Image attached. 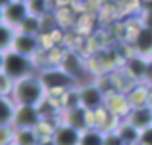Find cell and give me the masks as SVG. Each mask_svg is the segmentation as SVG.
<instances>
[{"mask_svg": "<svg viewBox=\"0 0 152 145\" xmlns=\"http://www.w3.org/2000/svg\"><path fill=\"white\" fill-rule=\"evenodd\" d=\"M11 97L16 100V104L39 106L48 97V92H47L39 74H32V75H27V77L16 81L15 92H13Z\"/></svg>", "mask_w": 152, "mask_h": 145, "instance_id": "6da1fadb", "label": "cell"}, {"mask_svg": "<svg viewBox=\"0 0 152 145\" xmlns=\"http://www.w3.org/2000/svg\"><path fill=\"white\" fill-rule=\"evenodd\" d=\"M0 72L7 74L15 81H20V79H23L27 75L38 74L34 57H27V56L18 54L15 50L2 52V64H0Z\"/></svg>", "mask_w": 152, "mask_h": 145, "instance_id": "7a4b0ae2", "label": "cell"}, {"mask_svg": "<svg viewBox=\"0 0 152 145\" xmlns=\"http://www.w3.org/2000/svg\"><path fill=\"white\" fill-rule=\"evenodd\" d=\"M48 95H61L63 92L77 86V81H75L72 75H68L66 72L61 66H52V68H43L38 72Z\"/></svg>", "mask_w": 152, "mask_h": 145, "instance_id": "3957f363", "label": "cell"}, {"mask_svg": "<svg viewBox=\"0 0 152 145\" xmlns=\"http://www.w3.org/2000/svg\"><path fill=\"white\" fill-rule=\"evenodd\" d=\"M79 93H81V106L86 108L90 113H95V111L104 109L107 93L104 92V88L99 83L90 81V83L79 84Z\"/></svg>", "mask_w": 152, "mask_h": 145, "instance_id": "277c9868", "label": "cell"}, {"mask_svg": "<svg viewBox=\"0 0 152 145\" xmlns=\"http://www.w3.org/2000/svg\"><path fill=\"white\" fill-rule=\"evenodd\" d=\"M41 122H43V116H41V111H39L38 106L18 104V109H16V115H15V122H13V125L16 129H22V127L36 129Z\"/></svg>", "mask_w": 152, "mask_h": 145, "instance_id": "5b68a950", "label": "cell"}, {"mask_svg": "<svg viewBox=\"0 0 152 145\" xmlns=\"http://www.w3.org/2000/svg\"><path fill=\"white\" fill-rule=\"evenodd\" d=\"M147 66H148V59L140 56V54H132L125 59L124 63V74L127 79H131L134 84L138 83H145L147 77Z\"/></svg>", "mask_w": 152, "mask_h": 145, "instance_id": "8992f818", "label": "cell"}, {"mask_svg": "<svg viewBox=\"0 0 152 145\" xmlns=\"http://www.w3.org/2000/svg\"><path fill=\"white\" fill-rule=\"evenodd\" d=\"M31 15L29 11V4L20 2V0H13V2L2 6V23L13 25V27H20L22 22Z\"/></svg>", "mask_w": 152, "mask_h": 145, "instance_id": "52a82bcc", "label": "cell"}, {"mask_svg": "<svg viewBox=\"0 0 152 145\" xmlns=\"http://www.w3.org/2000/svg\"><path fill=\"white\" fill-rule=\"evenodd\" d=\"M91 118H93V115L83 106L63 111V115H61V122H66V124H70L72 127L79 129V131H86L88 127H93Z\"/></svg>", "mask_w": 152, "mask_h": 145, "instance_id": "ba28073f", "label": "cell"}, {"mask_svg": "<svg viewBox=\"0 0 152 145\" xmlns=\"http://www.w3.org/2000/svg\"><path fill=\"white\" fill-rule=\"evenodd\" d=\"M111 115H115L116 118L124 120L129 111H131V102L127 99V93H120V92H109L106 97V106H104Z\"/></svg>", "mask_w": 152, "mask_h": 145, "instance_id": "9c48e42d", "label": "cell"}, {"mask_svg": "<svg viewBox=\"0 0 152 145\" xmlns=\"http://www.w3.org/2000/svg\"><path fill=\"white\" fill-rule=\"evenodd\" d=\"M59 66L66 72L68 75H72L75 81H79V79L86 74V63H84V59H83L77 52H73V50H68V52L63 56Z\"/></svg>", "mask_w": 152, "mask_h": 145, "instance_id": "30bf717a", "label": "cell"}, {"mask_svg": "<svg viewBox=\"0 0 152 145\" xmlns=\"http://www.w3.org/2000/svg\"><path fill=\"white\" fill-rule=\"evenodd\" d=\"M81 134L83 131L72 127L66 122H59L52 133V138L57 145H79L81 143Z\"/></svg>", "mask_w": 152, "mask_h": 145, "instance_id": "8fae6325", "label": "cell"}, {"mask_svg": "<svg viewBox=\"0 0 152 145\" xmlns=\"http://www.w3.org/2000/svg\"><path fill=\"white\" fill-rule=\"evenodd\" d=\"M132 48H134V54H140L147 59L152 57V29L147 27V25H141L134 38H132Z\"/></svg>", "mask_w": 152, "mask_h": 145, "instance_id": "7c38bea8", "label": "cell"}, {"mask_svg": "<svg viewBox=\"0 0 152 145\" xmlns=\"http://www.w3.org/2000/svg\"><path fill=\"white\" fill-rule=\"evenodd\" d=\"M11 50H15L18 54H23L27 57H36V54L39 52V38L32 36V34L18 32L16 38H15V43H13Z\"/></svg>", "mask_w": 152, "mask_h": 145, "instance_id": "4fadbf2b", "label": "cell"}, {"mask_svg": "<svg viewBox=\"0 0 152 145\" xmlns=\"http://www.w3.org/2000/svg\"><path fill=\"white\" fill-rule=\"evenodd\" d=\"M125 118L131 124H134L140 131H145V129L152 127V104L131 108V111H129V115Z\"/></svg>", "mask_w": 152, "mask_h": 145, "instance_id": "5bb4252c", "label": "cell"}, {"mask_svg": "<svg viewBox=\"0 0 152 145\" xmlns=\"http://www.w3.org/2000/svg\"><path fill=\"white\" fill-rule=\"evenodd\" d=\"M127 99L131 102V108L152 104V86H148L145 83H138L127 92Z\"/></svg>", "mask_w": 152, "mask_h": 145, "instance_id": "9a60e30c", "label": "cell"}, {"mask_svg": "<svg viewBox=\"0 0 152 145\" xmlns=\"http://www.w3.org/2000/svg\"><path fill=\"white\" fill-rule=\"evenodd\" d=\"M115 131L120 134V138L124 140V143H125V145H140L141 131H140V129H138L134 124H131L127 118L120 120Z\"/></svg>", "mask_w": 152, "mask_h": 145, "instance_id": "2e32d148", "label": "cell"}, {"mask_svg": "<svg viewBox=\"0 0 152 145\" xmlns=\"http://www.w3.org/2000/svg\"><path fill=\"white\" fill-rule=\"evenodd\" d=\"M59 104H61V109L63 111H68V109H73V108H79L81 106V93H79V84L73 86L66 92H63L59 97Z\"/></svg>", "mask_w": 152, "mask_h": 145, "instance_id": "e0dca14e", "label": "cell"}, {"mask_svg": "<svg viewBox=\"0 0 152 145\" xmlns=\"http://www.w3.org/2000/svg\"><path fill=\"white\" fill-rule=\"evenodd\" d=\"M39 140H41V134L38 133V129L22 127V129H16L15 131V141L18 145H38Z\"/></svg>", "mask_w": 152, "mask_h": 145, "instance_id": "ac0fdd59", "label": "cell"}, {"mask_svg": "<svg viewBox=\"0 0 152 145\" xmlns=\"http://www.w3.org/2000/svg\"><path fill=\"white\" fill-rule=\"evenodd\" d=\"M41 31H43V16H38V15H29L18 27V32L32 34V36H38Z\"/></svg>", "mask_w": 152, "mask_h": 145, "instance_id": "d6986e66", "label": "cell"}, {"mask_svg": "<svg viewBox=\"0 0 152 145\" xmlns=\"http://www.w3.org/2000/svg\"><path fill=\"white\" fill-rule=\"evenodd\" d=\"M2 120H0V125H13L15 122V115L18 109V104L13 97H2Z\"/></svg>", "mask_w": 152, "mask_h": 145, "instance_id": "ffe728a7", "label": "cell"}, {"mask_svg": "<svg viewBox=\"0 0 152 145\" xmlns=\"http://www.w3.org/2000/svg\"><path fill=\"white\" fill-rule=\"evenodd\" d=\"M106 133L99 127H88L81 134V143L79 145H104Z\"/></svg>", "mask_w": 152, "mask_h": 145, "instance_id": "44dd1931", "label": "cell"}, {"mask_svg": "<svg viewBox=\"0 0 152 145\" xmlns=\"http://www.w3.org/2000/svg\"><path fill=\"white\" fill-rule=\"evenodd\" d=\"M16 34H18V29L16 27L7 25V23H2V41H0V52H6V50H11L13 48V43H15Z\"/></svg>", "mask_w": 152, "mask_h": 145, "instance_id": "7402d4cb", "label": "cell"}, {"mask_svg": "<svg viewBox=\"0 0 152 145\" xmlns=\"http://www.w3.org/2000/svg\"><path fill=\"white\" fill-rule=\"evenodd\" d=\"M15 84H16V81L13 77H9L4 72H0V97H11L15 92Z\"/></svg>", "mask_w": 152, "mask_h": 145, "instance_id": "603a6c76", "label": "cell"}, {"mask_svg": "<svg viewBox=\"0 0 152 145\" xmlns=\"http://www.w3.org/2000/svg\"><path fill=\"white\" fill-rule=\"evenodd\" d=\"M29 11H31V15L45 16V15H48V2L47 0H31L29 2Z\"/></svg>", "mask_w": 152, "mask_h": 145, "instance_id": "cb8c5ba5", "label": "cell"}, {"mask_svg": "<svg viewBox=\"0 0 152 145\" xmlns=\"http://www.w3.org/2000/svg\"><path fill=\"white\" fill-rule=\"evenodd\" d=\"M15 125H0V145H9L15 141Z\"/></svg>", "mask_w": 152, "mask_h": 145, "instance_id": "d4e9b609", "label": "cell"}, {"mask_svg": "<svg viewBox=\"0 0 152 145\" xmlns=\"http://www.w3.org/2000/svg\"><path fill=\"white\" fill-rule=\"evenodd\" d=\"M104 145H125V143L116 131H107L106 138H104Z\"/></svg>", "mask_w": 152, "mask_h": 145, "instance_id": "484cf974", "label": "cell"}, {"mask_svg": "<svg viewBox=\"0 0 152 145\" xmlns=\"http://www.w3.org/2000/svg\"><path fill=\"white\" fill-rule=\"evenodd\" d=\"M140 145H152V127L141 131V138H140Z\"/></svg>", "mask_w": 152, "mask_h": 145, "instance_id": "4316f807", "label": "cell"}, {"mask_svg": "<svg viewBox=\"0 0 152 145\" xmlns=\"http://www.w3.org/2000/svg\"><path fill=\"white\" fill-rule=\"evenodd\" d=\"M145 84L152 86V57L148 59V66H147V77H145Z\"/></svg>", "mask_w": 152, "mask_h": 145, "instance_id": "83f0119b", "label": "cell"}, {"mask_svg": "<svg viewBox=\"0 0 152 145\" xmlns=\"http://www.w3.org/2000/svg\"><path fill=\"white\" fill-rule=\"evenodd\" d=\"M143 25H147V27L152 29V11H147V13H145V16H143Z\"/></svg>", "mask_w": 152, "mask_h": 145, "instance_id": "f1b7e54d", "label": "cell"}, {"mask_svg": "<svg viewBox=\"0 0 152 145\" xmlns=\"http://www.w3.org/2000/svg\"><path fill=\"white\" fill-rule=\"evenodd\" d=\"M38 145H57V143L54 141V138H52V136H47V138H41Z\"/></svg>", "mask_w": 152, "mask_h": 145, "instance_id": "f546056e", "label": "cell"}, {"mask_svg": "<svg viewBox=\"0 0 152 145\" xmlns=\"http://www.w3.org/2000/svg\"><path fill=\"white\" fill-rule=\"evenodd\" d=\"M9 2H13V0H2V6H6V4H9Z\"/></svg>", "mask_w": 152, "mask_h": 145, "instance_id": "4dcf8cb0", "label": "cell"}, {"mask_svg": "<svg viewBox=\"0 0 152 145\" xmlns=\"http://www.w3.org/2000/svg\"><path fill=\"white\" fill-rule=\"evenodd\" d=\"M20 2H25V4H29V2H31V0H20Z\"/></svg>", "mask_w": 152, "mask_h": 145, "instance_id": "1f68e13d", "label": "cell"}, {"mask_svg": "<svg viewBox=\"0 0 152 145\" xmlns=\"http://www.w3.org/2000/svg\"><path fill=\"white\" fill-rule=\"evenodd\" d=\"M9 145H18V143H16V141H11V143H9Z\"/></svg>", "mask_w": 152, "mask_h": 145, "instance_id": "d6a6232c", "label": "cell"}]
</instances>
